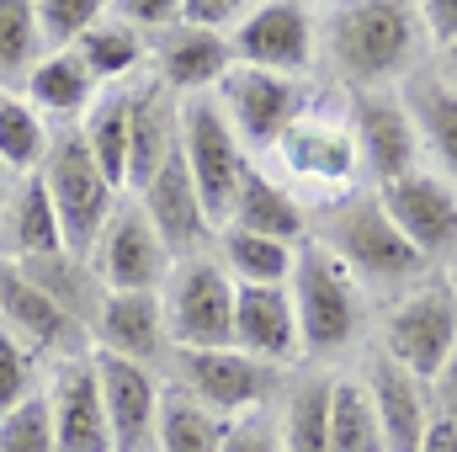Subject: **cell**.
Wrapping results in <instances>:
<instances>
[{
	"label": "cell",
	"mask_w": 457,
	"mask_h": 452,
	"mask_svg": "<svg viewBox=\"0 0 457 452\" xmlns=\"http://www.w3.org/2000/svg\"><path fill=\"white\" fill-rule=\"evenodd\" d=\"M431 399H436V410L457 415V351L447 356V367L436 372V383H431Z\"/></svg>",
	"instance_id": "cell-45"
},
{
	"label": "cell",
	"mask_w": 457,
	"mask_h": 452,
	"mask_svg": "<svg viewBox=\"0 0 457 452\" xmlns=\"http://www.w3.org/2000/svg\"><path fill=\"white\" fill-rule=\"evenodd\" d=\"M43 362L21 346V340L11 336V331H0V415H11L16 405H27V399H37L43 394Z\"/></svg>",
	"instance_id": "cell-38"
},
{
	"label": "cell",
	"mask_w": 457,
	"mask_h": 452,
	"mask_svg": "<svg viewBox=\"0 0 457 452\" xmlns=\"http://www.w3.org/2000/svg\"><path fill=\"white\" fill-rule=\"evenodd\" d=\"M16 181H21V176H11V171L0 165V213H5V203H11V192H16Z\"/></svg>",
	"instance_id": "cell-47"
},
{
	"label": "cell",
	"mask_w": 457,
	"mask_h": 452,
	"mask_svg": "<svg viewBox=\"0 0 457 452\" xmlns=\"http://www.w3.org/2000/svg\"><path fill=\"white\" fill-rule=\"evenodd\" d=\"M345 128H351V144H356L361 187L383 192V187L404 181L410 171H420V138H415V122L404 113L399 91L345 96Z\"/></svg>",
	"instance_id": "cell-10"
},
{
	"label": "cell",
	"mask_w": 457,
	"mask_h": 452,
	"mask_svg": "<svg viewBox=\"0 0 457 452\" xmlns=\"http://www.w3.org/2000/svg\"><path fill=\"white\" fill-rule=\"evenodd\" d=\"M383 213L394 219V229L415 245V255L431 266V261H447L457 250V187L436 171H410L404 181L383 187L378 192Z\"/></svg>",
	"instance_id": "cell-14"
},
{
	"label": "cell",
	"mask_w": 457,
	"mask_h": 452,
	"mask_svg": "<svg viewBox=\"0 0 457 452\" xmlns=\"http://www.w3.org/2000/svg\"><path fill=\"white\" fill-rule=\"evenodd\" d=\"M75 54H80V64L96 75V86H102V91L138 80V75H144V64H149V43H144L128 21H117L112 5H107V11H102V21L75 43Z\"/></svg>",
	"instance_id": "cell-31"
},
{
	"label": "cell",
	"mask_w": 457,
	"mask_h": 452,
	"mask_svg": "<svg viewBox=\"0 0 457 452\" xmlns=\"http://www.w3.org/2000/svg\"><path fill=\"white\" fill-rule=\"evenodd\" d=\"M91 351L122 356V362L149 367V372L165 378L176 346H170V331H165L160 293H107V304L91 325Z\"/></svg>",
	"instance_id": "cell-19"
},
{
	"label": "cell",
	"mask_w": 457,
	"mask_h": 452,
	"mask_svg": "<svg viewBox=\"0 0 457 452\" xmlns=\"http://www.w3.org/2000/svg\"><path fill=\"white\" fill-rule=\"evenodd\" d=\"M234 351L266 367H303V340L287 288H234Z\"/></svg>",
	"instance_id": "cell-22"
},
{
	"label": "cell",
	"mask_w": 457,
	"mask_h": 452,
	"mask_svg": "<svg viewBox=\"0 0 457 452\" xmlns=\"http://www.w3.org/2000/svg\"><path fill=\"white\" fill-rule=\"evenodd\" d=\"M128 86H133V80H128ZM128 86L102 91V96L91 102V113L75 122L86 155L96 160V171L107 176L112 192H122V181H128Z\"/></svg>",
	"instance_id": "cell-32"
},
{
	"label": "cell",
	"mask_w": 457,
	"mask_h": 452,
	"mask_svg": "<svg viewBox=\"0 0 457 452\" xmlns=\"http://www.w3.org/2000/svg\"><path fill=\"white\" fill-rule=\"evenodd\" d=\"M213 96H219L228 128L239 133V144H245L250 155H271L277 138L309 113V86H303V80L266 75V70H245V64L228 70L224 86H219Z\"/></svg>",
	"instance_id": "cell-12"
},
{
	"label": "cell",
	"mask_w": 457,
	"mask_h": 452,
	"mask_svg": "<svg viewBox=\"0 0 457 452\" xmlns=\"http://www.w3.org/2000/svg\"><path fill=\"white\" fill-rule=\"evenodd\" d=\"M314 239L341 261L345 272L356 277V288L372 298V293H410L420 277H426V261L415 255V245L394 229V219L383 213L378 192L372 187H356L336 203L320 208L314 219Z\"/></svg>",
	"instance_id": "cell-2"
},
{
	"label": "cell",
	"mask_w": 457,
	"mask_h": 452,
	"mask_svg": "<svg viewBox=\"0 0 457 452\" xmlns=\"http://www.w3.org/2000/svg\"><path fill=\"white\" fill-rule=\"evenodd\" d=\"M224 452H287L282 448V431H277V410H250L239 421H228Z\"/></svg>",
	"instance_id": "cell-41"
},
{
	"label": "cell",
	"mask_w": 457,
	"mask_h": 452,
	"mask_svg": "<svg viewBox=\"0 0 457 452\" xmlns=\"http://www.w3.org/2000/svg\"><path fill=\"white\" fill-rule=\"evenodd\" d=\"M420 11V32H426V48L442 54L457 43V0H415Z\"/></svg>",
	"instance_id": "cell-43"
},
{
	"label": "cell",
	"mask_w": 457,
	"mask_h": 452,
	"mask_svg": "<svg viewBox=\"0 0 457 452\" xmlns=\"http://www.w3.org/2000/svg\"><path fill=\"white\" fill-rule=\"evenodd\" d=\"M86 261H91V272L102 277L107 293H160L165 277H170V266H176V255L160 245L154 224L144 219V208L128 192L117 197L112 219H107L102 239L91 245Z\"/></svg>",
	"instance_id": "cell-13"
},
{
	"label": "cell",
	"mask_w": 457,
	"mask_h": 452,
	"mask_svg": "<svg viewBox=\"0 0 457 452\" xmlns=\"http://www.w3.org/2000/svg\"><path fill=\"white\" fill-rule=\"evenodd\" d=\"M165 383H176L181 394H192L213 415L239 421L250 410L277 405L282 367H266V362H255V356H245L234 346H219V351H176L170 367H165Z\"/></svg>",
	"instance_id": "cell-9"
},
{
	"label": "cell",
	"mask_w": 457,
	"mask_h": 452,
	"mask_svg": "<svg viewBox=\"0 0 457 452\" xmlns=\"http://www.w3.org/2000/svg\"><path fill=\"white\" fill-rule=\"evenodd\" d=\"M330 378L336 372H293L277 389V431L287 452H330Z\"/></svg>",
	"instance_id": "cell-29"
},
{
	"label": "cell",
	"mask_w": 457,
	"mask_h": 452,
	"mask_svg": "<svg viewBox=\"0 0 457 452\" xmlns=\"http://www.w3.org/2000/svg\"><path fill=\"white\" fill-rule=\"evenodd\" d=\"M37 181H43L54 213H59L64 250H70V255H91V245L102 239V229H107V219H112V208H117L122 192L107 187V176H102L96 160L86 155V144H80L75 128H54L48 155H43V165H37Z\"/></svg>",
	"instance_id": "cell-5"
},
{
	"label": "cell",
	"mask_w": 457,
	"mask_h": 452,
	"mask_svg": "<svg viewBox=\"0 0 457 452\" xmlns=\"http://www.w3.org/2000/svg\"><path fill=\"white\" fill-rule=\"evenodd\" d=\"M107 5H112L117 21H128L144 43L165 38V32L181 21V0H107Z\"/></svg>",
	"instance_id": "cell-40"
},
{
	"label": "cell",
	"mask_w": 457,
	"mask_h": 452,
	"mask_svg": "<svg viewBox=\"0 0 457 452\" xmlns=\"http://www.w3.org/2000/svg\"><path fill=\"white\" fill-rule=\"evenodd\" d=\"M64 250V234H59V213L43 192L37 176H21L5 213H0V261L21 266V261H37V255H54Z\"/></svg>",
	"instance_id": "cell-28"
},
{
	"label": "cell",
	"mask_w": 457,
	"mask_h": 452,
	"mask_svg": "<svg viewBox=\"0 0 457 452\" xmlns=\"http://www.w3.org/2000/svg\"><path fill=\"white\" fill-rule=\"evenodd\" d=\"M224 229H245V234H261V239H277V245H303L314 213L303 208V197L266 165H250V176L239 181V197L228 208Z\"/></svg>",
	"instance_id": "cell-24"
},
{
	"label": "cell",
	"mask_w": 457,
	"mask_h": 452,
	"mask_svg": "<svg viewBox=\"0 0 457 452\" xmlns=\"http://www.w3.org/2000/svg\"><path fill=\"white\" fill-rule=\"evenodd\" d=\"M287 298H293V314H298L303 362H330V356H345L351 346H361V336H367V293L356 288V277L320 239L298 245Z\"/></svg>",
	"instance_id": "cell-3"
},
{
	"label": "cell",
	"mask_w": 457,
	"mask_h": 452,
	"mask_svg": "<svg viewBox=\"0 0 457 452\" xmlns=\"http://www.w3.org/2000/svg\"><path fill=\"white\" fill-rule=\"evenodd\" d=\"M213 255H219V266L228 272L234 288H287L298 245H277V239H261L245 229H219Z\"/></svg>",
	"instance_id": "cell-30"
},
{
	"label": "cell",
	"mask_w": 457,
	"mask_h": 452,
	"mask_svg": "<svg viewBox=\"0 0 457 452\" xmlns=\"http://www.w3.org/2000/svg\"><path fill=\"white\" fill-rule=\"evenodd\" d=\"M32 11H37L43 43H48V54H54V48H75V43L102 21L107 0H32Z\"/></svg>",
	"instance_id": "cell-37"
},
{
	"label": "cell",
	"mask_w": 457,
	"mask_h": 452,
	"mask_svg": "<svg viewBox=\"0 0 457 452\" xmlns=\"http://www.w3.org/2000/svg\"><path fill=\"white\" fill-rule=\"evenodd\" d=\"M0 331H11L43 367L91 356V336H86L64 309H54L11 261H0Z\"/></svg>",
	"instance_id": "cell-15"
},
{
	"label": "cell",
	"mask_w": 457,
	"mask_h": 452,
	"mask_svg": "<svg viewBox=\"0 0 457 452\" xmlns=\"http://www.w3.org/2000/svg\"><path fill=\"white\" fill-rule=\"evenodd\" d=\"M228 48H234V64H245V70L309 80L314 64H320V5H303V0H250V11L234 27Z\"/></svg>",
	"instance_id": "cell-8"
},
{
	"label": "cell",
	"mask_w": 457,
	"mask_h": 452,
	"mask_svg": "<svg viewBox=\"0 0 457 452\" xmlns=\"http://www.w3.org/2000/svg\"><path fill=\"white\" fill-rule=\"evenodd\" d=\"M48 117L37 113L27 96H0V165L11 176H37L43 155H48Z\"/></svg>",
	"instance_id": "cell-36"
},
{
	"label": "cell",
	"mask_w": 457,
	"mask_h": 452,
	"mask_svg": "<svg viewBox=\"0 0 457 452\" xmlns=\"http://www.w3.org/2000/svg\"><path fill=\"white\" fill-rule=\"evenodd\" d=\"M228 70H234V48H228V38H213V32L176 21L165 38L149 43V80H160L176 102L219 91Z\"/></svg>",
	"instance_id": "cell-21"
},
{
	"label": "cell",
	"mask_w": 457,
	"mask_h": 452,
	"mask_svg": "<svg viewBox=\"0 0 457 452\" xmlns=\"http://www.w3.org/2000/svg\"><path fill=\"white\" fill-rule=\"evenodd\" d=\"M176 149H181V160H187V176H192V187H197V197H203L213 229H224L228 208H234V197H239V181L250 176L255 155H250V149L239 144V133L228 128V117H224V107H219L213 91H208V96H187V102L176 107Z\"/></svg>",
	"instance_id": "cell-4"
},
{
	"label": "cell",
	"mask_w": 457,
	"mask_h": 452,
	"mask_svg": "<svg viewBox=\"0 0 457 452\" xmlns=\"http://www.w3.org/2000/svg\"><path fill=\"white\" fill-rule=\"evenodd\" d=\"M277 165H282V181L298 192V187H314L325 192V203H336L345 192L361 187V165H356V144H351V128L341 117H320L314 107L298 117L282 138H277Z\"/></svg>",
	"instance_id": "cell-11"
},
{
	"label": "cell",
	"mask_w": 457,
	"mask_h": 452,
	"mask_svg": "<svg viewBox=\"0 0 457 452\" xmlns=\"http://www.w3.org/2000/svg\"><path fill=\"white\" fill-rule=\"evenodd\" d=\"M399 102H404V113L415 122L420 155H431V171L457 187V91L442 86L431 70H415L399 86Z\"/></svg>",
	"instance_id": "cell-25"
},
{
	"label": "cell",
	"mask_w": 457,
	"mask_h": 452,
	"mask_svg": "<svg viewBox=\"0 0 457 452\" xmlns=\"http://www.w3.org/2000/svg\"><path fill=\"white\" fill-rule=\"evenodd\" d=\"M367 383V399L378 410V431H383V452H420V437L436 415L431 383L410 378L404 367H394L378 346H367V362L356 372Z\"/></svg>",
	"instance_id": "cell-20"
},
{
	"label": "cell",
	"mask_w": 457,
	"mask_h": 452,
	"mask_svg": "<svg viewBox=\"0 0 457 452\" xmlns=\"http://www.w3.org/2000/svg\"><path fill=\"white\" fill-rule=\"evenodd\" d=\"M420 452H457V415L436 410L431 426H426V437H420Z\"/></svg>",
	"instance_id": "cell-44"
},
{
	"label": "cell",
	"mask_w": 457,
	"mask_h": 452,
	"mask_svg": "<svg viewBox=\"0 0 457 452\" xmlns=\"http://www.w3.org/2000/svg\"><path fill=\"white\" fill-rule=\"evenodd\" d=\"M48 43L37 32L32 0H0V96H21L27 75L43 64Z\"/></svg>",
	"instance_id": "cell-34"
},
{
	"label": "cell",
	"mask_w": 457,
	"mask_h": 452,
	"mask_svg": "<svg viewBox=\"0 0 457 452\" xmlns=\"http://www.w3.org/2000/svg\"><path fill=\"white\" fill-rule=\"evenodd\" d=\"M0 452H59L54 448V421H48V405L43 394L16 405L11 415H0Z\"/></svg>",
	"instance_id": "cell-39"
},
{
	"label": "cell",
	"mask_w": 457,
	"mask_h": 452,
	"mask_svg": "<svg viewBox=\"0 0 457 452\" xmlns=\"http://www.w3.org/2000/svg\"><path fill=\"white\" fill-rule=\"evenodd\" d=\"M228 421L181 394L176 383L160 389V421H154V452H224Z\"/></svg>",
	"instance_id": "cell-33"
},
{
	"label": "cell",
	"mask_w": 457,
	"mask_h": 452,
	"mask_svg": "<svg viewBox=\"0 0 457 452\" xmlns=\"http://www.w3.org/2000/svg\"><path fill=\"white\" fill-rule=\"evenodd\" d=\"M378 351L404 367L420 383H436V372L447 367L457 351V288L453 282H426L410 288L388 304L383 325H378Z\"/></svg>",
	"instance_id": "cell-6"
},
{
	"label": "cell",
	"mask_w": 457,
	"mask_h": 452,
	"mask_svg": "<svg viewBox=\"0 0 457 452\" xmlns=\"http://www.w3.org/2000/svg\"><path fill=\"white\" fill-rule=\"evenodd\" d=\"M54 309H64L86 336H91V325H96V314H102V304H107V288H102V277L91 272V261L86 255H70V250H54V255H37V261H21L16 266Z\"/></svg>",
	"instance_id": "cell-27"
},
{
	"label": "cell",
	"mask_w": 457,
	"mask_h": 452,
	"mask_svg": "<svg viewBox=\"0 0 457 452\" xmlns=\"http://www.w3.org/2000/svg\"><path fill=\"white\" fill-rule=\"evenodd\" d=\"M91 367H96L112 452H154V421H160L165 378L149 372V367H133L122 356H102V351H91Z\"/></svg>",
	"instance_id": "cell-18"
},
{
	"label": "cell",
	"mask_w": 457,
	"mask_h": 452,
	"mask_svg": "<svg viewBox=\"0 0 457 452\" xmlns=\"http://www.w3.org/2000/svg\"><path fill=\"white\" fill-rule=\"evenodd\" d=\"M431 75H436L442 86H453V91H457V43H453V48H442V54H436V70H431Z\"/></svg>",
	"instance_id": "cell-46"
},
{
	"label": "cell",
	"mask_w": 457,
	"mask_h": 452,
	"mask_svg": "<svg viewBox=\"0 0 457 452\" xmlns=\"http://www.w3.org/2000/svg\"><path fill=\"white\" fill-rule=\"evenodd\" d=\"M330 452H383L378 410H372L367 383L356 372L330 378Z\"/></svg>",
	"instance_id": "cell-35"
},
{
	"label": "cell",
	"mask_w": 457,
	"mask_h": 452,
	"mask_svg": "<svg viewBox=\"0 0 457 452\" xmlns=\"http://www.w3.org/2000/svg\"><path fill=\"white\" fill-rule=\"evenodd\" d=\"M160 309H165V331H170L176 351L234 346V282L213 250L170 266V277L160 288Z\"/></svg>",
	"instance_id": "cell-7"
},
{
	"label": "cell",
	"mask_w": 457,
	"mask_h": 452,
	"mask_svg": "<svg viewBox=\"0 0 457 452\" xmlns=\"http://www.w3.org/2000/svg\"><path fill=\"white\" fill-rule=\"evenodd\" d=\"M43 405H48L59 452H112V431H107V410H102L91 356L54 362L43 372Z\"/></svg>",
	"instance_id": "cell-16"
},
{
	"label": "cell",
	"mask_w": 457,
	"mask_h": 452,
	"mask_svg": "<svg viewBox=\"0 0 457 452\" xmlns=\"http://www.w3.org/2000/svg\"><path fill=\"white\" fill-rule=\"evenodd\" d=\"M128 197L144 208V219L154 224L160 245H165L176 261L213 250V234H219V229H213L208 208H203V197H197V187H192V176H187L181 149L154 171V181H149L144 192H128Z\"/></svg>",
	"instance_id": "cell-17"
},
{
	"label": "cell",
	"mask_w": 457,
	"mask_h": 452,
	"mask_svg": "<svg viewBox=\"0 0 457 452\" xmlns=\"http://www.w3.org/2000/svg\"><path fill=\"white\" fill-rule=\"evenodd\" d=\"M176 96L149 80V70L128 86V181L122 192H144L154 171L176 155Z\"/></svg>",
	"instance_id": "cell-23"
},
{
	"label": "cell",
	"mask_w": 457,
	"mask_h": 452,
	"mask_svg": "<svg viewBox=\"0 0 457 452\" xmlns=\"http://www.w3.org/2000/svg\"><path fill=\"white\" fill-rule=\"evenodd\" d=\"M426 54L415 0H345L320 5V59L330 75L356 91H399Z\"/></svg>",
	"instance_id": "cell-1"
},
{
	"label": "cell",
	"mask_w": 457,
	"mask_h": 452,
	"mask_svg": "<svg viewBox=\"0 0 457 452\" xmlns=\"http://www.w3.org/2000/svg\"><path fill=\"white\" fill-rule=\"evenodd\" d=\"M21 96L48 117V128H75L80 117L91 113V102L102 96V86H96V75L80 64L75 48H54V54H43V64L27 75Z\"/></svg>",
	"instance_id": "cell-26"
},
{
	"label": "cell",
	"mask_w": 457,
	"mask_h": 452,
	"mask_svg": "<svg viewBox=\"0 0 457 452\" xmlns=\"http://www.w3.org/2000/svg\"><path fill=\"white\" fill-rule=\"evenodd\" d=\"M245 11H250V0H181V27H197V32H213V38H234Z\"/></svg>",
	"instance_id": "cell-42"
}]
</instances>
